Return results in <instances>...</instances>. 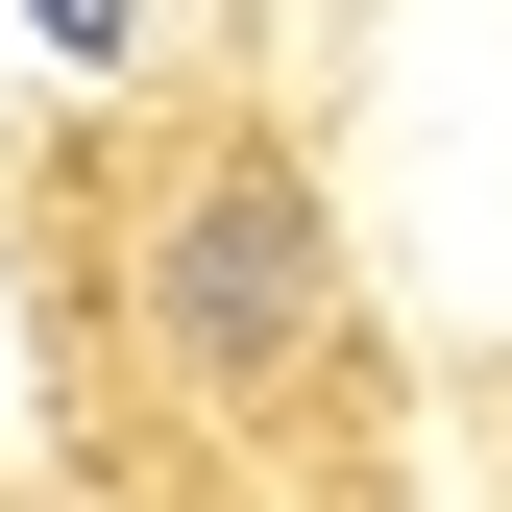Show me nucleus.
<instances>
[{"instance_id":"f03ea898","label":"nucleus","mask_w":512,"mask_h":512,"mask_svg":"<svg viewBox=\"0 0 512 512\" xmlns=\"http://www.w3.org/2000/svg\"><path fill=\"white\" fill-rule=\"evenodd\" d=\"M25 25H49V49H122V0H25Z\"/></svg>"},{"instance_id":"f257e3e1","label":"nucleus","mask_w":512,"mask_h":512,"mask_svg":"<svg viewBox=\"0 0 512 512\" xmlns=\"http://www.w3.org/2000/svg\"><path fill=\"white\" fill-rule=\"evenodd\" d=\"M171 342L196 366H269V342H317V220H293V171H220L196 220H171Z\"/></svg>"}]
</instances>
